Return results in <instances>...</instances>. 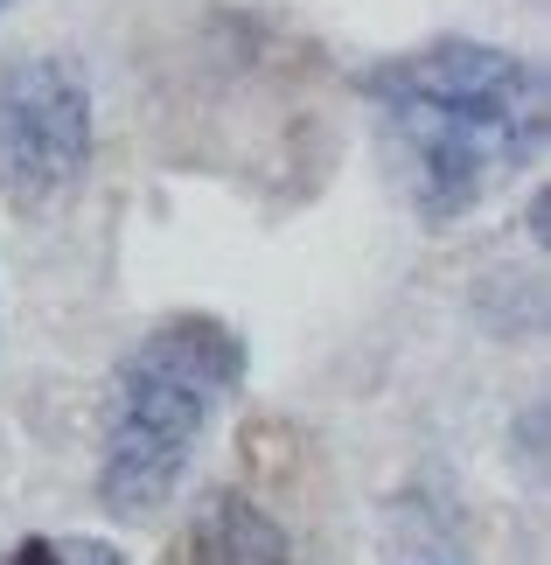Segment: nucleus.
Segmentation results:
<instances>
[{"label":"nucleus","instance_id":"obj_1","mask_svg":"<svg viewBox=\"0 0 551 565\" xmlns=\"http://www.w3.org/2000/svg\"><path fill=\"white\" fill-rule=\"evenodd\" d=\"M384 147L426 224H460L544 154V71L468 35L418 42L363 71Z\"/></svg>","mask_w":551,"mask_h":565},{"label":"nucleus","instance_id":"obj_2","mask_svg":"<svg viewBox=\"0 0 551 565\" xmlns=\"http://www.w3.org/2000/svg\"><path fill=\"white\" fill-rule=\"evenodd\" d=\"M245 377V342L216 315H168L119 356L105 391L98 503L119 524H147L174 503L210 419Z\"/></svg>","mask_w":551,"mask_h":565},{"label":"nucleus","instance_id":"obj_3","mask_svg":"<svg viewBox=\"0 0 551 565\" xmlns=\"http://www.w3.org/2000/svg\"><path fill=\"white\" fill-rule=\"evenodd\" d=\"M92 154L98 113L77 63L56 50L0 63V203L14 216L71 203V189L92 175Z\"/></svg>","mask_w":551,"mask_h":565},{"label":"nucleus","instance_id":"obj_4","mask_svg":"<svg viewBox=\"0 0 551 565\" xmlns=\"http://www.w3.org/2000/svg\"><path fill=\"white\" fill-rule=\"evenodd\" d=\"M182 565H294V545L273 510H258L237 489H216L182 531Z\"/></svg>","mask_w":551,"mask_h":565},{"label":"nucleus","instance_id":"obj_5","mask_svg":"<svg viewBox=\"0 0 551 565\" xmlns=\"http://www.w3.org/2000/svg\"><path fill=\"white\" fill-rule=\"evenodd\" d=\"M0 565H126L119 545L105 537H84V531H56V537H14Z\"/></svg>","mask_w":551,"mask_h":565},{"label":"nucleus","instance_id":"obj_6","mask_svg":"<svg viewBox=\"0 0 551 565\" xmlns=\"http://www.w3.org/2000/svg\"><path fill=\"white\" fill-rule=\"evenodd\" d=\"M8 8H14V0H0V14H8Z\"/></svg>","mask_w":551,"mask_h":565}]
</instances>
